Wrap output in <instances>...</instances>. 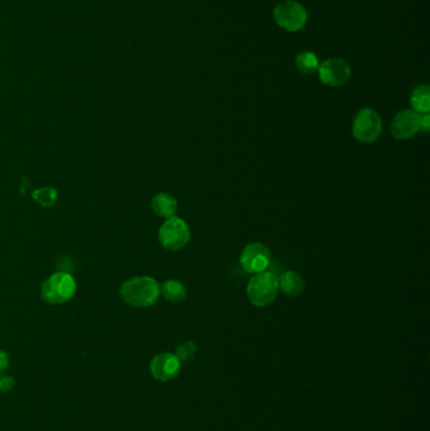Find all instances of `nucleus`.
<instances>
[{"instance_id":"6","label":"nucleus","mask_w":430,"mask_h":431,"mask_svg":"<svg viewBox=\"0 0 430 431\" xmlns=\"http://www.w3.org/2000/svg\"><path fill=\"white\" fill-rule=\"evenodd\" d=\"M276 25L288 32L302 31L307 25V11L304 6L294 0H284L274 8Z\"/></svg>"},{"instance_id":"8","label":"nucleus","mask_w":430,"mask_h":431,"mask_svg":"<svg viewBox=\"0 0 430 431\" xmlns=\"http://www.w3.org/2000/svg\"><path fill=\"white\" fill-rule=\"evenodd\" d=\"M150 374L161 382H169L181 374L182 362L175 353L163 352L153 357L149 364Z\"/></svg>"},{"instance_id":"13","label":"nucleus","mask_w":430,"mask_h":431,"mask_svg":"<svg viewBox=\"0 0 430 431\" xmlns=\"http://www.w3.org/2000/svg\"><path fill=\"white\" fill-rule=\"evenodd\" d=\"M410 104L415 113L424 115L430 111V88L428 85H419L414 88L410 96Z\"/></svg>"},{"instance_id":"14","label":"nucleus","mask_w":430,"mask_h":431,"mask_svg":"<svg viewBox=\"0 0 430 431\" xmlns=\"http://www.w3.org/2000/svg\"><path fill=\"white\" fill-rule=\"evenodd\" d=\"M163 298L170 303H182L187 299V289L178 280H167L161 285Z\"/></svg>"},{"instance_id":"3","label":"nucleus","mask_w":430,"mask_h":431,"mask_svg":"<svg viewBox=\"0 0 430 431\" xmlns=\"http://www.w3.org/2000/svg\"><path fill=\"white\" fill-rule=\"evenodd\" d=\"M76 287H77L74 276L69 273L60 271L51 275L42 284L41 296L46 303L52 306H58L67 303L75 296Z\"/></svg>"},{"instance_id":"12","label":"nucleus","mask_w":430,"mask_h":431,"mask_svg":"<svg viewBox=\"0 0 430 431\" xmlns=\"http://www.w3.org/2000/svg\"><path fill=\"white\" fill-rule=\"evenodd\" d=\"M278 285L288 296H300L304 290V279L297 271H285L278 278Z\"/></svg>"},{"instance_id":"5","label":"nucleus","mask_w":430,"mask_h":431,"mask_svg":"<svg viewBox=\"0 0 430 431\" xmlns=\"http://www.w3.org/2000/svg\"><path fill=\"white\" fill-rule=\"evenodd\" d=\"M159 242L169 251H180L187 246L191 240V228L184 219L173 216L166 219L158 232Z\"/></svg>"},{"instance_id":"11","label":"nucleus","mask_w":430,"mask_h":431,"mask_svg":"<svg viewBox=\"0 0 430 431\" xmlns=\"http://www.w3.org/2000/svg\"><path fill=\"white\" fill-rule=\"evenodd\" d=\"M152 210L158 217L168 219L178 211V202L168 193H156L152 200Z\"/></svg>"},{"instance_id":"18","label":"nucleus","mask_w":430,"mask_h":431,"mask_svg":"<svg viewBox=\"0 0 430 431\" xmlns=\"http://www.w3.org/2000/svg\"><path fill=\"white\" fill-rule=\"evenodd\" d=\"M14 385H15V382H14V378L11 377V376L6 375H0V391L1 392H9L11 390L14 388Z\"/></svg>"},{"instance_id":"2","label":"nucleus","mask_w":430,"mask_h":431,"mask_svg":"<svg viewBox=\"0 0 430 431\" xmlns=\"http://www.w3.org/2000/svg\"><path fill=\"white\" fill-rule=\"evenodd\" d=\"M278 276L270 271H262L251 276L246 285V295L250 303L257 308L269 306L278 296Z\"/></svg>"},{"instance_id":"9","label":"nucleus","mask_w":430,"mask_h":431,"mask_svg":"<svg viewBox=\"0 0 430 431\" xmlns=\"http://www.w3.org/2000/svg\"><path fill=\"white\" fill-rule=\"evenodd\" d=\"M422 130V115L414 110H403L395 115L390 132L396 140L412 139Z\"/></svg>"},{"instance_id":"16","label":"nucleus","mask_w":430,"mask_h":431,"mask_svg":"<svg viewBox=\"0 0 430 431\" xmlns=\"http://www.w3.org/2000/svg\"><path fill=\"white\" fill-rule=\"evenodd\" d=\"M32 197L42 207H52L57 200L56 189L51 187L39 188L33 192Z\"/></svg>"},{"instance_id":"20","label":"nucleus","mask_w":430,"mask_h":431,"mask_svg":"<svg viewBox=\"0 0 430 431\" xmlns=\"http://www.w3.org/2000/svg\"><path fill=\"white\" fill-rule=\"evenodd\" d=\"M430 129V116L429 114L422 115V130L428 132Z\"/></svg>"},{"instance_id":"15","label":"nucleus","mask_w":430,"mask_h":431,"mask_svg":"<svg viewBox=\"0 0 430 431\" xmlns=\"http://www.w3.org/2000/svg\"><path fill=\"white\" fill-rule=\"evenodd\" d=\"M295 66L302 74L312 75L318 71V57L312 52H300V55L295 57Z\"/></svg>"},{"instance_id":"4","label":"nucleus","mask_w":430,"mask_h":431,"mask_svg":"<svg viewBox=\"0 0 430 431\" xmlns=\"http://www.w3.org/2000/svg\"><path fill=\"white\" fill-rule=\"evenodd\" d=\"M382 132V120L374 109L365 107L356 114L352 123L354 138L363 144H372L380 138Z\"/></svg>"},{"instance_id":"1","label":"nucleus","mask_w":430,"mask_h":431,"mask_svg":"<svg viewBox=\"0 0 430 431\" xmlns=\"http://www.w3.org/2000/svg\"><path fill=\"white\" fill-rule=\"evenodd\" d=\"M161 295V285L150 276H137L120 287V296L126 304L135 308L154 306Z\"/></svg>"},{"instance_id":"19","label":"nucleus","mask_w":430,"mask_h":431,"mask_svg":"<svg viewBox=\"0 0 430 431\" xmlns=\"http://www.w3.org/2000/svg\"><path fill=\"white\" fill-rule=\"evenodd\" d=\"M8 367H9V356L6 350H0V375H4Z\"/></svg>"},{"instance_id":"17","label":"nucleus","mask_w":430,"mask_h":431,"mask_svg":"<svg viewBox=\"0 0 430 431\" xmlns=\"http://www.w3.org/2000/svg\"><path fill=\"white\" fill-rule=\"evenodd\" d=\"M196 353H197L196 343L192 341H186L177 347L175 355L178 357V360L181 362H188V361L194 360Z\"/></svg>"},{"instance_id":"10","label":"nucleus","mask_w":430,"mask_h":431,"mask_svg":"<svg viewBox=\"0 0 430 431\" xmlns=\"http://www.w3.org/2000/svg\"><path fill=\"white\" fill-rule=\"evenodd\" d=\"M319 80L330 88L344 85L351 76V67L341 58H330L319 64Z\"/></svg>"},{"instance_id":"7","label":"nucleus","mask_w":430,"mask_h":431,"mask_svg":"<svg viewBox=\"0 0 430 431\" xmlns=\"http://www.w3.org/2000/svg\"><path fill=\"white\" fill-rule=\"evenodd\" d=\"M271 263V252L262 242L246 245L240 255V265L249 274H259L267 271Z\"/></svg>"}]
</instances>
